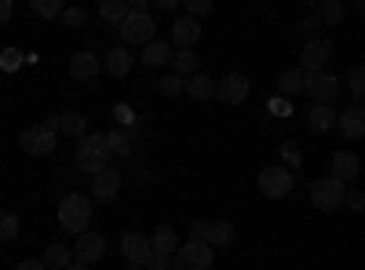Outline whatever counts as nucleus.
Listing matches in <instances>:
<instances>
[{
	"mask_svg": "<svg viewBox=\"0 0 365 270\" xmlns=\"http://www.w3.org/2000/svg\"><path fill=\"white\" fill-rule=\"evenodd\" d=\"M329 58H332V44L325 37H311L307 44H303V51H299V70L303 73H322Z\"/></svg>",
	"mask_w": 365,
	"mask_h": 270,
	"instance_id": "9d476101",
	"label": "nucleus"
},
{
	"mask_svg": "<svg viewBox=\"0 0 365 270\" xmlns=\"http://www.w3.org/2000/svg\"><path fill=\"white\" fill-rule=\"evenodd\" d=\"M120 252H125V259L132 263V270H143L150 263V256H154V252H150V237L135 234V230L120 237Z\"/></svg>",
	"mask_w": 365,
	"mask_h": 270,
	"instance_id": "f8f14e48",
	"label": "nucleus"
},
{
	"mask_svg": "<svg viewBox=\"0 0 365 270\" xmlns=\"http://www.w3.org/2000/svg\"><path fill=\"white\" fill-rule=\"evenodd\" d=\"M314 29H322L318 19H303V33H311V37H314Z\"/></svg>",
	"mask_w": 365,
	"mask_h": 270,
	"instance_id": "79ce46f5",
	"label": "nucleus"
},
{
	"mask_svg": "<svg viewBox=\"0 0 365 270\" xmlns=\"http://www.w3.org/2000/svg\"><path fill=\"white\" fill-rule=\"evenodd\" d=\"M73 256H77V263H99L103 256H106V237L103 234H81L77 237V245H73Z\"/></svg>",
	"mask_w": 365,
	"mask_h": 270,
	"instance_id": "ddd939ff",
	"label": "nucleus"
},
{
	"mask_svg": "<svg viewBox=\"0 0 365 270\" xmlns=\"http://www.w3.org/2000/svg\"><path fill=\"white\" fill-rule=\"evenodd\" d=\"M303 95H311L314 106H332L340 99V77L332 73H303Z\"/></svg>",
	"mask_w": 365,
	"mask_h": 270,
	"instance_id": "7ed1b4c3",
	"label": "nucleus"
},
{
	"mask_svg": "<svg viewBox=\"0 0 365 270\" xmlns=\"http://www.w3.org/2000/svg\"><path fill=\"white\" fill-rule=\"evenodd\" d=\"M99 70H103V63H99L91 51H77V55L70 58V77H73V81H91Z\"/></svg>",
	"mask_w": 365,
	"mask_h": 270,
	"instance_id": "a211bd4d",
	"label": "nucleus"
},
{
	"mask_svg": "<svg viewBox=\"0 0 365 270\" xmlns=\"http://www.w3.org/2000/svg\"><path fill=\"white\" fill-rule=\"evenodd\" d=\"M11 237H19V216L0 212V242H11Z\"/></svg>",
	"mask_w": 365,
	"mask_h": 270,
	"instance_id": "2f4dec72",
	"label": "nucleus"
},
{
	"mask_svg": "<svg viewBox=\"0 0 365 270\" xmlns=\"http://www.w3.org/2000/svg\"><path fill=\"white\" fill-rule=\"evenodd\" d=\"M172 58V48H168V41H150L146 48H143V66H150V70H158V66H165Z\"/></svg>",
	"mask_w": 365,
	"mask_h": 270,
	"instance_id": "4be33fe9",
	"label": "nucleus"
},
{
	"mask_svg": "<svg viewBox=\"0 0 365 270\" xmlns=\"http://www.w3.org/2000/svg\"><path fill=\"white\" fill-rule=\"evenodd\" d=\"M182 92H187L194 103H205V99H216V81L208 73H194L190 81H182Z\"/></svg>",
	"mask_w": 365,
	"mask_h": 270,
	"instance_id": "aec40b11",
	"label": "nucleus"
},
{
	"mask_svg": "<svg viewBox=\"0 0 365 270\" xmlns=\"http://www.w3.org/2000/svg\"><path fill=\"white\" fill-rule=\"evenodd\" d=\"M347 92H351L354 103H361V95H365V70L361 66H351L347 70Z\"/></svg>",
	"mask_w": 365,
	"mask_h": 270,
	"instance_id": "c85d7f7f",
	"label": "nucleus"
},
{
	"mask_svg": "<svg viewBox=\"0 0 365 270\" xmlns=\"http://www.w3.org/2000/svg\"><path fill=\"white\" fill-rule=\"evenodd\" d=\"M106 146H110V154H132V142H128V135H120V132H110L106 135Z\"/></svg>",
	"mask_w": 365,
	"mask_h": 270,
	"instance_id": "473e14b6",
	"label": "nucleus"
},
{
	"mask_svg": "<svg viewBox=\"0 0 365 270\" xmlns=\"http://www.w3.org/2000/svg\"><path fill=\"white\" fill-rule=\"evenodd\" d=\"M58 19H63L66 26H84V22H88V11H84V8H66Z\"/></svg>",
	"mask_w": 365,
	"mask_h": 270,
	"instance_id": "c9c22d12",
	"label": "nucleus"
},
{
	"mask_svg": "<svg viewBox=\"0 0 365 270\" xmlns=\"http://www.w3.org/2000/svg\"><path fill=\"white\" fill-rule=\"evenodd\" d=\"M44 125H48L51 132H63V135H77V139H81V135H84V128H88V117L70 110V113H51Z\"/></svg>",
	"mask_w": 365,
	"mask_h": 270,
	"instance_id": "2eb2a0df",
	"label": "nucleus"
},
{
	"mask_svg": "<svg viewBox=\"0 0 365 270\" xmlns=\"http://www.w3.org/2000/svg\"><path fill=\"white\" fill-rule=\"evenodd\" d=\"M216 99L227 106H237L249 99V77L245 73H227L223 81H216Z\"/></svg>",
	"mask_w": 365,
	"mask_h": 270,
	"instance_id": "9b49d317",
	"label": "nucleus"
},
{
	"mask_svg": "<svg viewBox=\"0 0 365 270\" xmlns=\"http://www.w3.org/2000/svg\"><path fill=\"white\" fill-rule=\"evenodd\" d=\"M172 66H175V77L179 73H197V58H194V51H172Z\"/></svg>",
	"mask_w": 365,
	"mask_h": 270,
	"instance_id": "c756f323",
	"label": "nucleus"
},
{
	"mask_svg": "<svg viewBox=\"0 0 365 270\" xmlns=\"http://www.w3.org/2000/svg\"><path fill=\"white\" fill-rule=\"evenodd\" d=\"M117 33H120V41L125 44H150L154 41V33H158V22L150 19V15H128L125 22L117 26Z\"/></svg>",
	"mask_w": 365,
	"mask_h": 270,
	"instance_id": "6e6552de",
	"label": "nucleus"
},
{
	"mask_svg": "<svg viewBox=\"0 0 365 270\" xmlns=\"http://www.w3.org/2000/svg\"><path fill=\"white\" fill-rule=\"evenodd\" d=\"M77 168L88 172V175H99L103 168H110L106 135H99V132H84L81 135V142H77Z\"/></svg>",
	"mask_w": 365,
	"mask_h": 270,
	"instance_id": "f257e3e1",
	"label": "nucleus"
},
{
	"mask_svg": "<svg viewBox=\"0 0 365 270\" xmlns=\"http://www.w3.org/2000/svg\"><path fill=\"white\" fill-rule=\"evenodd\" d=\"M132 51L128 48H110V55H106V70H110V77H125V73H132Z\"/></svg>",
	"mask_w": 365,
	"mask_h": 270,
	"instance_id": "5701e85b",
	"label": "nucleus"
},
{
	"mask_svg": "<svg viewBox=\"0 0 365 270\" xmlns=\"http://www.w3.org/2000/svg\"><path fill=\"white\" fill-rule=\"evenodd\" d=\"M34 11L41 19H58V15L66 11V4H63V0H34Z\"/></svg>",
	"mask_w": 365,
	"mask_h": 270,
	"instance_id": "7c9ffc66",
	"label": "nucleus"
},
{
	"mask_svg": "<svg viewBox=\"0 0 365 270\" xmlns=\"http://www.w3.org/2000/svg\"><path fill=\"white\" fill-rule=\"evenodd\" d=\"M344 204L351 208V212H361V208H365V197L354 190V194H344Z\"/></svg>",
	"mask_w": 365,
	"mask_h": 270,
	"instance_id": "4c0bfd02",
	"label": "nucleus"
},
{
	"mask_svg": "<svg viewBox=\"0 0 365 270\" xmlns=\"http://www.w3.org/2000/svg\"><path fill=\"white\" fill-rule=\"evenodd\" d=\"M58 227H63L66 234H73V237L88 234V227H91V201L84 194H66L63 204H58Z\"/></svg>",
	"mask_w": 365,
	"mask_h": 270,
	"instance_id": "f03ea898",
	"label": "nucleus"
},
{
	"mask_svg": "<svg viewBox=\"0 0 365 270\" xmlns=\"http://www.w3.org/2000/svg\"><path fill=\"white\" fill-rule=\"evenodd\" d=\"M99 15H103L106 22L120 26V22L128 19V4H125V0H103V4H99Z\"/></svg>",
	"mask_w": 365,
	"mask_h": 270,
	"instance_id": "a878e982",
	"label": "nucleus"
},
{
	"mask_svg": "<svg viewBox=\"0 0 365 270\" xmlns=\"http://www.w3.org/2000/svg\"><path fill=\"white\" fill-rule=\"evenodd\" d=\"M168 37H172V44L179 48V51H190L194 44H197V37H201V22H194V19H175L172 22V29H168Z\"/></svg>",
	"mask_w": 365,
	"mask_h": 270,
	"instance_id": "4468645a",
	"label": "nucleus"
},
{
	"mask_svg": "<svg viewBox=\"0 0 365 270\" xmlns=\"http://www.w3.org/2000/svg\"><path fill=\"white\" fill-rule=\"evenodd\" d=\"M344 183L340 179H332V175H322L314 179V187H311V204L318 208V212H332V208H340L344 204Z\"/></svg>",
	"mask_w": 365,
	"mask_h": 270,
	"instance_id": "39448f33",
	"label": "nucleus"
},
{
	"mask_svg": "<svg viewBox=\"0 0 365 270\" xmlns=\"http://www.w3.org/2000/svg\"><path fill=\"white\" fill-rule=\"evenodd\" d=\"M15 270H48V266H44L41 259H22V263H19Z\"/></svg>",
	"mask_w": 365,
	"mask_h": 270,
	"instance_id": "58836bf2",
	"label": "nucleus"
},
{
	"mask_svg": "<svg viewBox=\"0 0 365 270\" xmlns=\"http://www.w3.org/2000/svg\"><path fill=\"white\" fill-rule=\"evenodd\" d=\"M205 15H212V0H187V19H205Z\"/></svg>",
	"mask_w": 365,
	"mask_h": 270,
	"instance_id": "f704fd0d",
	"label": "nucleus"
},
{
	"mask_svg": "<svg viewBox=\"0 0 365 270\" xmlns=\"http://www.w3.org/2000/svg\"><path fill=\"white\" fill-rule=\"evenodd\" d=\"M175 249H179V234H175V227H158L154 234H150V252L154 256H175Z\"/></svg>",
	"mask_w": 365,
	"mask_h": 270,
	"instance_id": "dca6fc26",
	"label": "nucleus"
},
{
	"mask_svg": "<svg viewBox=\"0 0 365 270\" xmlns=\"http://www.w3.org/2000/svg\"><path fill=\"white\" fill-rule=\"evenodd\" d=\"M314 19H318V22H322V19H325V22H344V19H347V8L340 4V0H322Z\"/></svg>",
	"mask_w": 365,
	"mask_h": 270,
	"instance_id": "bb28decb",
	"label": "nucleus"
},
{
	"mask_svg": "<svg viewBox=\"0 0 365 270\" xmlns=\"http://www.w3.org/2000/svg\"><path fill=\"white\" fill-rule=\"evenodd\" d=\"M66 270H91V266H84V263H70Z\"/></svg>",
	"mask_w": 365,
	"mask_h": 270,
	"instance_id": "37998d69",
	"label": "nucleus"
},
{
	"mask_svg": "<svg viewBox=\"0 0 365 270\" xmlns=\"http://www.w3.org/2000/svg\"><path fill=\"white\" fill-rule=\"evenodd\" d=\"M311 132H329V128H336V110L332 106H311Z\"/></svg>",
	"mask_w": 365,
	"mask_h": 270,
	"instance_id": "393cba45",
	"label": "nucleus"
},
{
	"mask_svg": "<svg viewBox=\"0 0 365 270\" xmlns=\"http://www.w3.org/2000/svg\"><path fill=\"white\" fill-rule=\"evenodd\" d=\"M256 187H259L263 197H285V194H292V187H296V175H292L289 168H282V165H270V168H263V172L256 175Z\"/></svg>",
	"mask_w": 365,
	"mask_h": 270,
	"instance_id": "20e7f679",
	"label": "nucleus"
},
{
	"mask_svg": "<svg viewBox=\"0 0 365 270\" xmlns=\"http://www.w3.org/2000/svg\"><path fill=\"white\" fill-rule=\"evenodd\" d=\"M329 168H332V179H340V183H347V179H354L358 175V157L351 154V150H336L332 154V161H329Z\"/></svg>",
	"mask_w": 365,
	"mask_h": 270,
	"instance_id": "6ab92c4d",
	"label": "nucleus"
},
{
	"mask_svg": "<svg viewBox=\"0 0 365 270\" xmlns=\"http://www.w3.org/2000/svg\"><path fill=\"white\" fill-rule=\"evenodd\" d=\"M336 128L344 132V139H361V132H365V113H361V106H347L344 113H336Z\"/></svg>",
	"mask_w": 365,
	"mask_h": 270,
	"instance_id": "f3484780",
	"label": "nucleus"
},
{
	"mask_svg": "<svg viewBox=\"0 0 365 270\" xmlns=\"http://www.w3.org/2000/svg\"><path fill=\"white\" fill-rule=\"evenodd\" d=\"M150 266H154V270H168L172 263H168L165 256H150Z\"/></svg>",
	"mask_w": 365,
	"mask_h": 270,
	"instance_id": "a19ab883",
	"label": "nucleus"
},
{
	"mask_svg": "<svg viewBox=\"0 0 365 270\" xmlns=\"http://www.w3.org/2000/svg\"><path fill=\"white\" fill-rule=\"evenodd\" d=\"M19 146L29 157H51L55 154V132L48 125H29V128H22Z\"/></svg>",
	"mask_w": 365,
	"mask_h": 270,
	"instance_id": "423d86ee",
	"label": "nucleus"
},
{
	"mask_svg": "<svg viewBox=\"0 0 365 270\" xmlns=\"http://www.w3.org/2000/svg\"><path fill=\"white\" fill-rule=\"evenodd\" d=\"M117 194H120V172L103 168V172L96 175V197H99V201H113Z\"/></svg>",
	"mask_w": 365,
	"mask_h": 270,
	"instance_id": "412c9836",
	"label": "nucleus"
},
{
	"mask_svg": "<svg viewBox=\"0 0 365 270\" xmlns=\"http://www.w3.org/2000/svg\"><path fill=\"white\" fill-rule=\"evenodd\" d=\"M158 88H161V95H165V99H175V95H182V77L168 73V77H165Z\"/></svg>",
	"mask_w": 365,
	"mask_h": 270,
	"instance_id": "72a5a7b5",
	"label": "nucleus"
},
{
	"mask_svg": "<svg viewBox=\"0 0 365 270\" xmlns=\"http://www.w3.org/2000/svg\"><path fill=\"white\" fill-rule=\"evenodd\" d=\"M190 234H194V242H201V245H208V249H216V245H230V242H234V227H230L227 219H216V223H208V219H194Z\"/></svg>",
	"mask_w": 365,
	"mask_h": 270,
	"instance_id": "0eeeda50",
	"label": "nucleus"
},
{
	"mask_svg": "<svg viewBox=\"0 0 365 270\" xmlns=\"http://www.w3.org/2000/svg\"><path fill=\"white\" fill-rule=\"evenodd\" d=\"M278 92H282L285 99L303 92V70H299V66H292V70H282V73H278Z\"/></svg>",
	"mask_w": 365,
	"mask_h": 270,
	"instance_id": "b1692460",
	"label": "nucleus"
},
{
	"mask_svg": "<svg viewBox=\"0 0 365 270\" xmlns=\"http://www.w3.org/2000/svg\"><path fill=\"white\" fill-rule=\"evenodd\" d=\"M172 266L175 270H212V249L201 245V242H187V245L175 249Z\"/></svg>",
	"mask_w": 365,
	"mask_h": 270,
	"instance_id": "1a4fd4ad",
	"label": "nucleus"
},
{
	"mask_svg": "<svg viewBox=\"0 0 365 270\" xmlns=\"http://www.w3.org/2000/svg\"><path fill=\"white\" fill-rule=\"evenodd\" d=\"M11 11H15V8H11V0H0V22H8Z\"/></svg>",
	"mask_w": 365,
	"mask_h": 270,
	"instance_id": "ea45409f",
	"label": "nucleus"
},
{
	"mask_svg": "<svg viewBox=\"0 0 365 270\" xmlns=\"http://www.w3.org/2000/svg\"><path fill=\"white\" fill-rule=\"evenodd\" d=\"M41 263H44V266L51 263V266H63V270H66V266H70V249L55 242V245H48V249H44V259H41Z\"/></svg>",
	"mask_w": 365,
	"mask_h": 270,
	"instance_id": "cd10ccee",
	"label": "nucleus"
},
{
	"mask_svg": "<svg viewBox=\"0 0 365 270\" xmlns=\"http://www.w3.org/2000/svg\"><path fill=\"white\" fill-rule=\"evenodd\" d=\"M19 58H22V55H19L15 48H8L4 55H0V66H4V70H15V66H19Z\"/></svg>",
	"mask_w": 365,
	"mask_h": 270,
	"instance_id": "e433bc0d",
	"label": "nucleus"
}]
</instances>
